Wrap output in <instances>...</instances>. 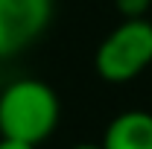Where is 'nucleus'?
I'll return each instance as SVG.
<instances>
[{"instance_id": "obj_1", "label": "nucleus", "mask_w": 152, "mask_h": 149, "mask_svg": "<svg viewBox=\"0 0 152 149\" xmlns=\"http://www.w3.org/2000/svg\"><path fill=\"white\" fill-rule=\"evenodd\" d=\"M58 126V96L41 79H18L0 88V137L44 143Z\"/></svg>"}, {"instance_id": "obj_2", "label": "nucleus", "mask_w": 152, "mask_h": 149, "mask_svg": "<svg viewBox=\"0 0 152 149\" xmlns=\"http://www.w3.org/2000/svg\"><path fill=\"white\" fill-rule=\"evenodd\" d=\"M152 64V23L134 18L117 23L99 41L94 67L105 82H129Z\"/></svg>"}, {"instance_id": "obj_3", "label": "nucleus", "mask_w": 152, "mask_h": 149, "mask_svg": "<svg viewBox=\"0 0 152 149\" xmlns=\"http://www.w3.org/2000/svg\"><path fill=\"white\" fill-rule=\"evenodd\" d=\"M53 20V0H0V58L29 50Z\"/></svg>"}, {"instance_id": "obj_4", "label": "nucleus", "mask_w": 152, "mask_h": 149, "mask_svg": "<svg viewBox=\"0 0 152 149\" xmlns=\"http://www.w3.org/2000/svg\"><path fill=\"white\" fill-rule=\"evenodd\" d=\"M102 149H152V114L123 111L105 126Z\"/></svg>"}, {"instance_id": "obj_5", "label": "nucleus", "mask_w": 152, "mask_h": 149, "mask_svg": "<svg viewBox=\"0 0 152 149\" xmlns=\"http://www.w3.org/2000/svg\"><path fill=\"white\" fill-rule=\"evenodd\" d=\"M114 6L123 15V20H134V18H146L152 0H114Z\"/></svg>"}, {"instance_id": "obj_6", "label": "nucleus", "mask_w": 152, "mask_h": 149, "mask_svg": "<svg viewBox=\"0 0 152 149\" xmlns=\"http://www.w3.org/2000/svg\"><path fill=\"white\" fill-rule=\"evenodd\" d=\"M0 149H38V146L23 143V140H9V137H0Z\"/></svg>"}, {"instance_id": "obj_7", "label": "nucleus", "mask_w": 152, "mask_h": 149, "mask_svg": "<svg viewBox=\"0 0 152 149\" xmlns=\"http://www.w3.org/2000/svg\"><path fill=\"white\" fill-rule=\"evenodd\" d=\"M70 149H102V143H76Z\"/></svg>"}]
</instances>
